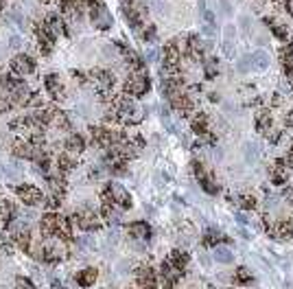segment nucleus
I'll return each mask as SVG.
<instances>
[{"mask_svg": "<svg viewBox=\"0 0 293 289\" xmlns=\"http://www.w3.org/2000/svg\"><path fill=\"white\" fill-rule=\"evenodd\" d=\"M282 197L287 199V202L293 204V189H285V193H282Z\"/></svg>", "mask_w": 293, "mask_h": 289, "instance_id": "obj_39", "label": "nucleus"}, {"mask_svg": "<svg viewBox=\"0 0 293 289\" xmlns=\"http://www.w3.org/2000/svg\"><path fill=\"white\" fill-rule=\"evenodd\" d=\"M44 86H46V92L50 95V99H53V101H64L66 99V86L61 83L59 74L49 72L44 77Z\"/></svg>", "mask_w": 293, "mask_h": 289, "instance_id": "obj_6", "label": "nucleus"}, {"mask_svg": "<svg viewBox=\"0 0 293 289\" xmlns=\"http://www.w3.org/2000/svg\"><path fill=\"white\" fill-rule=\"evenodd\" d=\"M11 151H13V156L20 158V160H35L44 149H37L35 144H31L29 138H18V141L11 144Z\"/></svg>", "mask_w": 293, "mask_h": 289, "instance_id": "obj_5", "label": "nucleus"}, {"mask_svg": "<svg viewBox=\"0 0 293 289\" xmlns=\"http://www.w3.org/2000/svg\"><path fill=\"white\" fill-rule=\"evenodd\" d=\"M70 219H73V226H77L79 230H83V232H97V230H101L98 215L92 211V208H88V206L79 208L74 215H70Z\"/></svg>", "mask_w": 293, "mask_h": 289, "instance_id": "obj_2", "label": "nucleus"}, {"mask_svg": "<svg viewBox=\"0 0 293 289\" xmlns=\"http://www.w3.org/2000/svg\"><path fill=\"white\" fill-rule=\"evenodd\" d=\"M245 156H247V160H249V158H254V156H256V147H247Z\"/></svg>", "mask_w": 293, "mask_h": 289, "instance_id": "obj_41", "label": "nucleus"}, {"mask_svg": "<svg viewBox=\"0 0 293 289\" xmlns=\"http://www.w3.org/2000/svg\"><path fill=\"white\" fill-rule=\"evenodd\" d=\"M143 37H145V42H155V29L153 26H145V31H143Z\"/></svg>", "mask_w": 293, "mask_h": 289, "instance_id": "obj_38", "label": "nucleus"}, {"mask_svg": "<svg viewBox=\"0 0 293 289\" xmlns=\"http://www.w3.org/2000/svg\"><path fill=\"white\" fill-rule=\"evenodd\" d=\"M13 289H37V287L33 285L31 278H26V276H18V278H16V287H13Z\"/></svg>", "mask_w": 293, "mask_h": 289, "instance_id": "obj_33", "label": "nucleus"}, {"mask_svg": "<svg viewBox=\"0 0 293 289\" xmlns=\"http://www.w3.org/2000/svg\"><path fill=\"white\" fill-rule=\"evenodd\" d=\"M46 182H49V189H50V195H57V197H61L64 199L66 197V180H64V175L59 173H55V175H49V178H46Z\"/></svg>", "mask_w": 293, "mask_h": 289, "instance_id": "obj_15", "label": "nucleus"}, {"mask_svg": "<svg viewBox=\"0 0 293 289\" xmlns=\"http://www.w3.org/2000/svg\"><path fill=\"white\" fill-rule=\"evenodd\" d=\"M276 204H278V199L273 197V195H271V197H267V208H273Z\"/></svg>", "mask_w": 293, "mask_h": 289, "instance_id": "obj_42", "label": "nucleus"}, {"mask_svg": "<svg viewBox=\"0 0 293 289\" xmlns=\"http://www.w3.org/2000/svg\"><path fill=\"white\" fill-rule=\"evenodd\" d=\"M13 193L20 197V202L24 204V206H42L44 197H46V195L33 184H18L16 189H13Z\"/></svg>", "mask_w": 293, "mask_h": 289, "instance_id": "obj_3", "label": "nucleus"}, {"mask_svg": "<svg viewBox=\"0 0 293 289\" xmlns=\"http://www.w3.org/2000/svg\"><path fill=\"white\" fill-rule=\"evenodd\" d=\"M9 68H11V72L18 74V77H26V74L35 72V59L26 53H18L16 57H11Z\"/></svg>", "mask_w": 293, "mask_h": 289, "instance_id": "obj_4", "label": "nucleus"}, {"mask_svg": "<svg viewBox=\"0 0 293 289\" xmlns=\"http://www.w3.org/2000/svg\"><path fill=\"white\" fill-rule=\"evenodd\" d=\"M134 274H136V285H138V289H158L155 272L149 265H138Z\"/></svg>", "mask_w": 293, "mask_h": 289, "instance_id": "obj_7", "label": "nucleus"}, {"mask_svg": "<svg viewBox=\"0 0 293 289\" xmlns=\"http://www.w3.org/2000/svg\"><path fill=\"white\" fill-rule=\"evenodd\" d=\"M143 119H145V108L136 105V110L131 112V116H129V120H127V125H138V123H143Z\"/></svg>", "mask_w": 293, "mask_h": 289, "instance_id": "obj_32", "label": "nucleus"}, {"mask_svg": "<svg viewBox=\"0 0 293 289\" xmlns=\"http://www.w3.org/2000/svg\"><path fill=\"white\" fill-rule=\"evenodd\" d=\"M110 191H112V199H114L116 206H121V208L131 206V197H129L125 186H121L118 182H110Z\"/></svg>", "mask_w": 293, "mask_h": 289, "instance_id": "obj_12", "label": "nucleus"}, {"mask_svg": "<svg viewBox=\"0 0 293 289\" xmlns=\"http://www.w3.org/2000/svg\"><path fill=\"white\" fill-rule=\"evenodd\" d=\"M256 125H258V132H263V134H269V132H271V116H269V112H265V110L258 112Z\"/></svg>", "mask_w": 293, "mask_h": 289, "instance_id": "obj_24", "label": "nucleus"}, {"mask_svg": "<svg viewBox=\"0 0 293 289\" xmlns=\"http://www.w3.org/2000/svg\"><path fill=\"white\" fill-rule=\"evenodd\" d=\"M289 11L293 13V0H291V2H289Z\"/></svg>", "mask_w": 293, "mask_h": 289, "instance_id": "obj_46", "label": "nucleus"}, {"mask_svg": "<svg viewBox=\"0 0 293 289\" xmlns=\"http://www.w3.org/2000/svg\"><path fill=\"white\" fill-rule=\"evenodd\" d=\"M169 263H171L173 267H177V269H182L184 272V267L188 265V254L184 252V250H173L171 256H169Z\"/></svg>", "mask_w": 293, "mask_h": 289, "instance_id": "obj_21", "label": "nucleus"}, {"mask_svg": "<svg viewBox=\"0 0 293 289\" xmlns=\"http://www.w3.org/2000/svg\"><path fill=\"white\" fill-rule=\"evenodd\" d=\"M160 278H162V287L171 289L179 281V278H182V269L173 267L169 261H164V263L160 265Z\"/></svg>", "mask_w": 293, "mask_h": 289, "instance_id": "obj_8", "label": "nucleus"}, {"mask_svg": "<svg viewBox=\"0 0 293 289\" xmlns=\"http://www.w3.org/2000/svg\"><path fill=\"white\" fill-rule=\"evenodd\" d=\"M127 232H129L131 237H134V239H146V237H149V232H151V228L146 226L145 221H134V223H129V226H127Z\"/></svg>", "mask_w": 293, "mask_h": 289, "instance_id": "obj_20", "label": "nucleus"}, {"mask_svg": "<svg viewBox=\"0 0 293 289\" xmlns=\"http://www.w3.org/2000/svg\"><path fill=\"white\" fill-rule=\"evenodd\" d=\"M11 132H31L33 129V120H31V114H22L18 119H11L7 125Z\"/></svg>", "mask_w": 293, "mask_h": 289, "instance_id": "obj_17", "label": "nucleus"}, {"mask_svg": "<svg viewBox=\"0 0 293 289\" xmlns=\"http://www.w3.org/2000/svg\"><path fill=\"white\" fill-rule=\"evenodd\" d=\"M40 235L44 239H50V237H57V213H49L46 211L40 219Z\"/></svg>", "mask_w": 293, "mask_h": 289, "instance_id": "obj_9", "label": "nucleus"}, {"mask_svg": "<svg viewBox=\"0 0 293 289\" xmlns=\"http://www.w3.org/2000/svg\"><path fill=\"white\" fill-rule=\"evenodd\" d=\"M74 167H77V156H73V153L61 151L59 156L55 158V169H57L61 175H66L68 171H73Z\"/></svg>", "mask_w": 293, "mask_h": 289, "instance_id": "obj_14", "label": "nucleus"}, {"mask_svg": "<svg viewBox=\"0 0 293 289\" xmlns=\"http://www.w3.org/2000/svg\"><path fill=\"white\" fill-rule=\"evenodd\" d=\"M265 22H267V24L273 29V33H276L278 40H285V42L289 40V29H287V24H278V22H273L271 18H267Z\"/></svg>", "mask_w": 293, "mask_h": 289, "instance_id": "obj_27", "label": "nucleus"}, {"mask_svg": "<svg viewBox=\"0 0 293 289\" xmlns=\"http://www.w3.org/2000/svg\"><path fill=\"white\" fill-rule=\"evenodd\" d=\"M179 62H182V55H179L177 46L173 44H167L164 46V68H179Z\"/></svg>", "mask_w": 293, "mask_h": 289, "instance_id": "obj_16", "label": "nucleus"}, {"mask_svg": "<svg viewBox=\"0 0 293 289\" xmlns=\"http://www.w3.org/2000/svg\"><path fill=\"white\" fill-rule=\"evenodd\" d=\"M42 105H44V101H42V95H40V92H33V95H31V101H29V105H26V108L37 110V108H42Z\"/></svg>", "mask_w": 293, "mask_h": 289, "instance_id": "obj_35", "label": "nucleus"}, {"mask_svg": "<svg viewBox=\"0 0 293 289\" xmlns=\"http://www.w3.org/2000/svg\"><path fill=\"white\" fill-rule=\"evenodd\" d=\"M90 18H92V22L98 26V29H110L112 26V16H110V11H107L105 4L90 9Z\"/></svg>", "mask_w": 293, "mask_h": 289, "instance_id": "obj_11", "label": "nucleus"}, {"mask_svg": "<svg viewBox=\"0 0 293 289\" xmlns=\"http://www.w3.org/2000/svg\"><path fill=\"white\" fill-rule=\"evenodd\" d=\"M53 289H64V287H61L59 283H53Z\"/></svg>", "mask_w": 293, "mask_h": 289, "instance_id": "obj_44", "label": "nucleus"}, {"mask_svg": "<svg viewBox=\"0 0 293 289\" xmlns=\"http://www.w3.org/2000/svg\"><path fill=\"white\" fill-rule=\"evenodd\" d=\"M149 88H151V81H149V77L145 74V71H136V72H131L129 74V79L125 81V86H122V95H127V96H143L149 92Z\"/></svg>", "mask_w": 293, "mask_h": 289, "instance_id": "obj_1", "label": "nucleus"}, {"mask_svg": "<svg viewBox=\"0 0 293 289\" xmlns=\"http://www.w3.org/2000/svg\"><path fill=\"white\" fill-rule=\"evenodd\" d=\"M199 184L204 186V191H206V193H210V195H215L217 191H219V189H217V182H215V178H212L210 173H206L204 178L199 180Z\"/></svg>", "mask_w": 293, "mask_h": 289, "instance_id": "obj_29", "label": "nucleus"}, {"mask_svg": "<svg viewBox=\"0 0 293 289\" xmlns=\"http://www.w3.org/2000/svg\"><path fill=\"white\" fill-rule=\"evenodd\" d=\"M191 127H193V132L195 134H206L208 132V116L206 114H195L191 119Z\"/></svg>", "mask_w": 293, "mask_h": 289, "instance_id": "obj_22", "label": "nucleus"}, {"mask_svg": "<svg viewBox=\"0 0 293 289\" xmlns=\"http://www.w3.org/2000/svg\"><path fill=\"white\" fill-rule=\"evenodd\" d=\"M50 127L53 129H59V132H68L70 129V120H68V116L64 114V112H57V114H55V119L50 120Z\"/></svg>", "mask_w": 293, "mask_h": 289, "instance_id": "obj_23", "label": "nucleus"}, {"mask_svg": "<svg viewBox=\"0 0 293 289\" xmlns=\"http://www.w3.org/2000/svg\"><path fill=\"white\" fill-rule=\"evenodd\" d=\"M44 24L49 26L50 31H53L55 37L68 35V29H66V20H64V16H59V13H49V16L44 18Z\"/></svg>", "mask_w": 293, "mask_h": 289, "instance_id": "obj_13", "label": "nucleus"}, {"mask_svg": "<svg viewBox=\"0 0 293 289\" xmlns=\"http://www.w3.org/2000/svg\"><path fill=\"white\" fill-rule=\"evenodd\" d=\"M236 219H239L241 223H247V217H245V215H236Z\"/></svg>", "mask_w": 293, "mask_h": 289, "instance_id": "obj_43", "label": "nucleus"}, {"mask_svg": "<svg viewBox=\"0 0 293 289\" xmlns=\"http://www.w3.org/2000/svg\"><path fill=\"white\" fill-rule=\"evenodd\" d=\"M239 206L241 208H254L256 206V197H254V195H241V199H239Z\"/></svg>", "mask_w": 293, "mask_h": 289, "instance_id": "obj_34", "label": "nucleus"}, {"mask_svg": "<svg viewBox=\"0 0 293 289\" xmlns=\"http://www.w3.org/2000/svg\"><path fill=\"white\" fill-rule=\"evenodd\" d=\"M278 162H280V160H278ZM287 180H289V173H287V167H285V165L273 167V171H271V182H273V184H285Z\"/></svg>", "mask_w": 293, "mask_h": 289, "instance_id": "obj_25", "label": "nucleus"}, {"mask_svg": "<svg viewBox=\"0 0 293 289\" xmlns=\"http://www.w3.org/2000/svg\"><path fill=\"white\" fill-rule=\"evenodd\" d=\"M212 254H215V261H219V263H232L234 256L230 252L228 248H221V245H215L212 248Z\"/></svg>", "mask_w": 293, "mask_h": 289, "instance_id": "obj_26", "label": "nucleus"}, {"mask_svg": "<svg viewBox=\"0 0 293 289\" xmlns=\"http://www.w3.org/2000/svg\"><path fill=\"white\" fill-rule=\"evenodd\" d=\"M101 204H114V199H112V191H110V184H107L105 189L101 191Z\"/></svg>", "mask_w": 293, "mask_h": 289, "instance_id": "obj_37", "label": "nucleus"}, {"mask_svg": "<svg viewBox=\"0 0 293 289\" xmlns=\"http://www.w3.org/2000/svg\"><path fill=\"white\" fill-rule=\"evenodd\" d=\"M234 278L241 283V285H249V283H252V272H249L247 267H239L234 274Z\"/></svg>", "mask_w": 293, "mask_h": 289, "instance_id": "obj_31", "label": "nucleus"}, {"mask_svg": "<svg viewBox=\"0 0 293 289\" xmlns=\"http://www.w3.org/2000/svg\"><path fill=\"white\" fill-rule=\"evenodd\" d=\"M204 71H206V77H217V72H219V66H217V59L215 57H206L204 59Z\"/></svg>", "mask_w": 293, "mask_h": 289, "instance_id": "obj_30", "label": "nucleus"}, {"mask_svg": "<svg viewBox=\"0 0 293 289\" xmlns=\"http://www.w3.org/2000/svg\"><path fill=\"white\" fill-rule=\"evenodd\" d=\"M61 147H64V151L73 153V156H79V153L86 151V138L81 136V134H68L66 136V141L61 143Z\"/></svg>", "mask_w": 293, "mask_h": 289, "instance_id": "obj_10", "label": "nucleus"}, {"mask_svg": "<svg viewBox=\"0 0 293 289\" xmlns=\"http://www.w3.org/2000/svg\"><path fill=\"white\" fill-rule=\"evenodd\" d=\"M97 276H98L97 267H86V269H81V272L77 274V283L81 287H92L94 283H97Z\"/></svg>", "mask_w": 293, "mask_h": 289, "instance_id": "obj_19", "label": "nucleus"}, {"mask_svg": "<svg viewBox=\"0 0 293 289\" xmlns=\"http://www.w3.org/2000/svg\"><path fill=\"white\" fill-rule=\"evenodd\" d=\"M40 2H42V4H50V2H53V0H40Z\"/></svg>", "mask_w": 293, "mask_h": 289, "instance_id": "obj_45", "label": "nucleus"}, {"mask_svg": "<svg viewBox=\"0 0 293 289\" xmlns=\"http://www.w3.org/2000/svg\"><path fill=\"white\" fill-rule=\"evenodd\" d=\"M42 206H44L49 213H57L59 206H61V197H57V195H46Z\"/></svg>", "mask_w": 293, "mask_h": 289, "instance_id": "obj_28", "label": "nucleus"}, {"mask_svg": "<svg viewBox=\"0 0 293 289\" xmlns=\"http://www.w3.org/2000/svg\"><path fill=\"white\" fill-rule=\"evenodd\" d=\"M70 74H73V79L77 83H81V86H83V83H88V72H83V71H70Z\"/></svg>", "mask_w": 293, "mask_h": 289, "instance_id": "obj_36", "label": "nucleus"}, {"mask_svg": "<svg viewBox=\"0 0 293 289\" xmlns=\"http://www.w3.org/2000/svg\"><path fill=\"white\" fill-rule=\"evenodd\" d=\"M249 64H252V68H256V71H267L269 68V55L265 53L263 48L254 50V53L249 55Z\"/></svg>", "mask_w": 293, "mask_h": 289, "instance_id": "obj_18", "label": "nucleus"}, {"mask_svg": "<svg viewBox=\"0 0 293 289\" xmlns=\"http://www.w3.org/2000/svg\"><path fill=\"white\" fill-rule=\"evenodd\" d=\"M287 81L293 86V66H287Z\"/></svg>", "mask_w": 293, "mask_h": 289, "instance_id": "obj_40", "label": "nucleus"}]
</instances>
